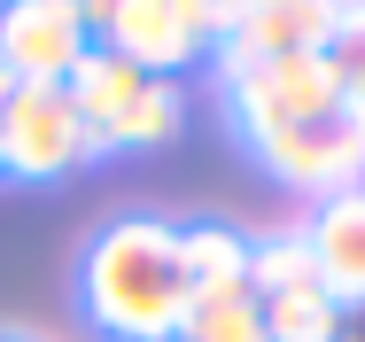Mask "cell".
Wrapping results in <instances>:
<instances>
[{"instance_id":"1","label":"cell","mask_w":365,"mask_h":342,"mask_svg":"<svg viewBox=\"0 0 365 342\" xmlns=\"http://www.w3.org/2000/svg\"><path fill=\"white\" fill-rule=\"evenodd\" d=\"M195 303V280L179 265V226L117 218L86 241L78 265V311L109 342H179V319Z\"/></svg>"},{"instance_id":"2","label":"cell","mask_w":365,"mask_h":342,"mask_svg":"<svg viewBox=\"0 0 365 342\" xmlns=\"http://www.w3.org/2000/svg\"><path fill=\"white\" fill-rule=\"evenodd\" d=\"M71 101L86 117V133H93V156H109V148H163L179 133V117H187V94L171 78H148L125 55H109V47H93L71 70Z\"/></svg>"},{"instance_id":"3","label":"cell","mask_w":365,"mask_h":342,"mask_svg":"<svg viewBox=\"0 0 365 342\" xmlns=\"http://www.w3.org/2000/svg\"><path fill=\"white\" fill-rule=\"evenodd\" d=\"M86 24L101 31L93 47L125 55L148 78H179L187 63L218 55V8L202 0H109V8H86Z\"/></svg>"},{"instance_id":"4","label":"cell","mask_w":365,"mask_h":342,"mask_svg":"<svg viewBox=\"0 0 365 342\" xmlns=\"http://www.w3.org/2000/svg\"><path fill=\"white\" fill-rule=\"evenodd\" d=\"M218 94H225V109H233V125H241L249 148H257L264 133H280V125L327 117V109H350L342 86H334V70H327V55H280V63L218 70Z\"/></svg>"},{"instance_id":"5","label":"cell","mask_w":365,"mask_h":342,"mask_svg":"<svg viewBox=\"0 0 365 342\" xmlns=\"http://www.w3.org/2000/svg\"><path fill=\"white\" fill-rule=\"evenodd\" d=\"M257 164L272 179H288L303 195H342V187H365V140L350 109H327V117H303V125H280V133L257 140Z\"/></svg>"},{"instance_id":"6","label":"cell","mask_w":365,"mask_h":342,"mask_svg":"<svg viewBox=\"0 0 365 342\" xmlns=\"http://www.w3.org/2000/svg\"><path fill=\"white\" fill-rule=\"evenodd\" d=\"M0 140H8L16 179H63L93 156V133L78 117L71 86H16V101L0 109Z\"/></svg>"},{"instance_id":"7","label":"cell","mask_w":365,"mask_h":342,"mask_svg":"<svg viewBox=\"0 0 365 342\" xmlns=\"http://www.w3.org/2000/svg\"><path fill=\"white\" fill-rule=\"evenodd\" d=\"M93 55V24L78 0H16L0 8V63L16 86H71V70Z\"/></svg>"},{"instance_id":"8","label":"cell","mask_w":365,"mask_h":342,"mask_svg":"<svg viewBox=\"0 0 365 342\" xmlns=\"http://www.w3.org/2000/svg\"><path fill=\"white\" fill-rule=\"evenodd\" d=\"M334 8L327 0H257V8H218V70L280 63V55H327Z\"/></svg>"},{"instance_id":"9","label":"cell","mask_w":365,"mask_h":342,"mask_svg":"<svg viewBox=\"0 0 365 342\" xmlns=\"http://www.w3.org/2000/svg\"><path fill=\"white\" fill-rule=\"evenodd\" d=\"M303 241H311V257H319V288H327L334 303H358L365 296V187L327 195V203L311 210Z\"/></svg>"},{"instance_id":"10","label":"cell","mask_w":365,"mask_h":342,"mask_svg":"<svg viewBox=\"0 0 365 342\" xmlns=\"http://www.w3.org/2000/svg\"><path fill=\"white\" fill-rule=\"evenodd\" d=\"M319 288V257L303 241V226H280L264 241H249V296L272 303V296H311Z\"/></svg>"},{"instance_id":"11","label":"cell","mask_w":365,"mask_h":342,"mask_svg":"<svg viewBox=\"0 0 365 342\" xmlns=\"http://www.w3.org/2000/svg\"><path fill=\"white\" fill-rule=\"evenodd\" d=\"M179 265L195 280V296L249 288V233H233V226H179Z\"/></svg>"},{"instance_id":"12","label":"cell","mask_w":365,"mask_h":342,"mask_svg":"<svg viewBox=\"0 0 365 342\" xmlns=\"http://www.w3.org/2000/svg\"><path fill=\"white\" fill-rule=\"evenodd\" d=\"M179 342H264V303L249 288H210V296L187 303Z\"/></svg>"},{"instance_id":"13","label":"cell","mask_w":365,"mask_h":342,"mask_svg":"<svg viewBox=\"0 0 365 342\" xmlns=\"http://www.w3.org/2000/svg\"><path fill=\"white\" fill-rule=\"evenodd\" d=\"M334 296L311 288V296H272L264 303V342H334Z\"/></svg>"},{"instance_id":"14","label":"cell","mask_w":365,"mask_h":342,"mask_svg":"<svg viewBox=\"0 0 365 342\" xmlns=\"http://www.w3.org/2000/svg\"><path fill=\"white\" fill-rule=\"evenodd\" d=\"M334 342H365V296H358V303H342V311H334Z\"/></svg>"},{"instance_id":"15","label":"cell","mask_w":365,"mask_h":342,"mask_svg":"<svg viewBox=\"0 0 365 342\" xmlns=\"http://www.w3.org/2000/svg\"><path fill=\"white\" fill-rule=\"evenodd\" d=\"M8 101H16V78H8V63H0V109H8Z\"/></svg>"},{"instance_id":"16","label":"cell","mask_w":365,"mask_h":342,"mask_svg":"<svg viewBox=\"0 0 365 342\" xmlns=\"http://www.w3.org/2000/svg\"><path fill=\"white\" fill-rule=\"evenodd\" d=\"M350 117H358V140H365V101H350Z\"/></svg>"},{"instance_id":"17","label":"cell","mask_w":365,"mask_h":342,"mask_svg":"<svg viewBox=\"0 0 365 342\" xmlns=\"http://www.w3.org/2000/svg\"><path fill=\"white\" fill-rule=\"evenodd\" d=\"M0 171H8V140H0Z\"/></svg>"},{"instance_id":"18","label":"cell","mask_w":365,"mask_h":342,"mask_svg":"<svg viewBox=\"0 0 365 342\" xmlns=\"http://www.w3.org/2000/svg\"><path fill=\"white\" fill-rule=\"evenodd\" d=\"M16 342H24V335H16Z\"/></svg>"}]
</instances>
